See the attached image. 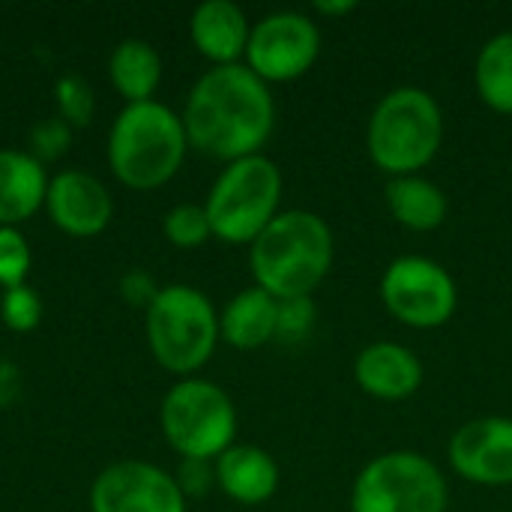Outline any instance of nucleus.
Listing matches in <instances>:
<instances>
[{
    "label": "nucleus",
    "mask_w": 512,
    "mask_h": 512,
    "mask_svg": "<svg viewBox=\"0 0 512 512\" xmlns=\"http://www.w3.org/2000/svg\"><path fill=\"white\" fill-rule=\"evenodd\" d=\"M162 231L177 249H198L213 237L204 204H177L165 213Z\"/></svg>",
    "instance_id": "nucleus-22"
},
{
    "label": "nucleus",
    "mask_w": 512,
    "mask_h": 512,
    "mask_svg": "<svg viewBox=\"0 0 512 512\" xmlns=\"http://www.w3.org/2000/svg\"><path fill=\"white\" fill-rule=\"evenodd\" d=\"M159 291H162V288L156 285V279H153L147 270H129V273L120 279V294L126 297V303L144 306V312H147V306L156 300Z\"/></svg>",
    "instance_id": "nucleus-29"
},
{
    "label": "nucleus",
    "mask_w": 512,
    "mask_h": 512,
    "mask_svg": "<svg viewBox=\"0 0 512 512\" xmlns=\"http://www.w3.org/2000/svg\"><path fill=\"white\" fill-rule=\"evenodd\" d=\"M354 381L372 399L402 402L420 390L423 363L399 342H372L354 360Z\"/></svg>",
    "instance_id": "nucleus-14"
},
{
    "label": "nucleus",
    "mask_w": 512,
    "mask_h": 512,
    "mask_svg": "<svg viewBox=\"0 0 512 512\" xmlns=\"http://www.w3.org/2000/svg\"><path fill=\"white\" fill-rule=\"evenodd\" d=\"M57 111L69 126H84L90 123L96 111V96L90 84L78 75H63L57 81Z\"/></svg>",
    "instance_id": "nucleus-26"
},
{
    "label": "nucleus",
    "mask_w": 512,
    "mask_h": 512,
    "mask_svg": "<svg viewBox=\"0 0 512 512\" xmlns=\"http://www.w3.org/2000/svg\"><path fill=\"white\" fill-rule=\"evenodd\" d=\"M159 426L183 459L216 462L237 438V408L231 396L207 378L177 381L159 408Z\"/></svg>",
    "instance_id": "nucleus-7"
},
{
    "label": "nucleus",
    "mask_w": 512,
    "mask_h": 512,
    "mask_svg": "<svg viewBox=\"0 0 512 512\" xmlns=\"http://www.w3.org/2000/svg\"><path fill=\"white\" fill-rule=\"evenodd\" d=\"M252 24L246 12L231 0H204L192 9L189 36L201 57L213 66H231L246 57Z\"/></svg>",
    "instance_id": "nucleus-15"
},
{
    "label": "nucleus",
    "mask_w": 512,
    "mask_h": 512,
    "mask_svg": "<svg viewBox=\"0 0 512 512\" xmlns=\"http://www.w3.org/2000/svg\"><path fill=\"white\" fill-rule=\"evenodd\" d=\"M447 501L441 468L414 450L375 456L351 489V512H447Z\"/></svg>",
    "instance_id": "nucleus-8"
},
{
    "label": "nucleus",
    "mask_w": 512,
    "mask_h": 512,
    "mask_svg": "<svg viewBox=\"0 0 512 512\" xmlns=\"http://www.w3.org/2000/svg\"><path fill=\"white\" fill-rule=\"evenodd\" d=\"M357 9V0H315V12L336 18V15H348Z\"/></svg>",
    "instance_id": "nucleus-30"
},
{
    "label": "nucleus",
    "mask_w": 512,
    "mask_h": 512,
    "mask_svg": "<svg viewBox=\"0 0 512 512\" xmlns=\"http://www.w3.org/2000/svg\"><path fill=\"white\" fill-rule=\"evenodd\" d=\"M72 141V126L57 114V117H48V120H39L30 132V144H33V156L39 162H48V159H60L66 153Z\"/></svg>",
    "instance_id": "nucleus-27"
},
{
    "label": "nucleus",
    "mask_w": 512,
    "mask_h": 512,
    "mask_svg": "<svg viewBox=\"0 0 512 512\" xmlns=\"http://www.w3.org/2000/svg\"><path fill=\"white\" fill-rule=\"evenodd\" d=\"M144 330L156 363L183 378H195L222 339L219 312L192 285H165L144 312Z\"/></svg>",
    "instance_id": "nucleus-5"
},
{
    "label": "nucleus",
    "mask_w": 512,
    "mask_h": 512,
    "mask_svg": "<svg viewBox=\"0 0 512 512\" xmlns=\"http://www.w3.org/2000/svg\"><path fill=\"white\" fill-rule=\"evenodd\" d=\"M216 486L243 507L267 504L279 489L276 459L255 444H234L216 462Z\"/></svg>",
    "instance_id": "nucleus-16"
},
{
    "label": "nucleus",
    "mask_w": 512,
    "mask_h": 512,
    "mask_svg": "<svg viewBox=\"0 0 512 512\" xmlns=\"http://www.w3.org/2000/svg\"><path fill=\"white\" fill-rule=\"evenodd\" d=\"M48 177L42 162L24 150H0V228H18L45 207Z\"/></svg>",
    "instance_id": "nucleus-17"
},
{
    "label": "nucleus",
    "mask_w": 512,
    "mask_h": 512,
    "mask_svg": "<svg viewBox=\"0 0 512 512\" xmlns=\"http://www.w3.org/2000/svg\"><path fill=\"white\" fill-rule=\"evenodd\" d=\"M189 147L228 162L258 156L273 135L276 102L270 84L246 63L213 66L189 90L183 108Z\"/></svg>",
    "instance_id": "nucleus-1"
},
{
    "label": "nucleus",
    "mask_w": 512,
    "mask_h": 512,
    "mask_svg": "<svg viewBox=\"0 0 512 512\" xmlns=\"http://www.w3.org/2000/svg\"><path fill=\"white\" fill-rule=\"evenodd\" d=\"M186 150L183 117L156 99L126 105L108 132V168L138 192L165 186L180 171Z\"/></svg>",
    "instance_id": "nucleus-3"
},
{
    "label": "nucleus",
    "mask_w": 512,
    "mask_h": 512,
    "mask_svg": "<svg viewBox=\"0 0 512 512\" xmlns=\"http://www.w3.org/2000/svg\"><path fill=\"white\" fill-rule=\"evenodd\" d=\"M474 84L492 111L512 114V30L495 33L480 48L474 63Z\"/></svg>",
    "instance_id": "nucleus-21"
},
{
    "label": "nucleus",
    "mask_w": 512,
    "mask_h": 512,
    "mask_svg": "<svg viewBox=\"0 0 512 512\" xmlns=\"http://www.w3.org/2000/svg\"><path fill=\"white\" fill-rule=\"evenodd\" d=\"M282 171L264 153L228 162L213 180L204 210L213 237L231 246H252L282 213Z\"/></svg>",
    "instance_id": "nucleus-6"
},
{
    "label": "nucleus",
    "mask_w": 512,
    "mask_h": 512,
    "mask_svg": "<svg viewBox=\"0 0 512 512\" xmlns=\"http://www.w3.org/2000/svg\"><path fill=\"white\" fill-rule=\"evenodd\" d=\"M333 231L312 210H282L249 246V270L276 300L312 297L333 267Z\"/></svg>",
    "instance_id": "nucleus-2"
},
{
    "label": "nucleus",
    "mask_w": 512,
    "mask_h": 512,
    "mask_svg": "<svg viewBox=\"0 0 512 512\" xmlns=\"http://www.w3.org/2000/svg\"><path fill=\"white\" fill-rule=\"evenodd\" d=\"M381 303L405 327H444L459 306L456 279L444 264L426 255H402L381 276Z\"/></svg>",
    "instance_id": "nucleus-9"
},
{
    "label": "nucleus",
    "mask_w": 512,
    "mask_h": 512,
    "mask_svg": "<svg viewBox=\"0 0 512 512\" xmlns=\"http://www.w3.org/2000/svg\"><path fill=\"white\" fill-rule=\"evenodd\" d=\"M108 75L126 105L150 102L162 81V57L147 39H123L108 60Z\"/></svg>",
    "instance_id": "nucleus-20"
},
{
    "label": "nucleus",
    "mask_w": 512,
    "mask_h": 512,
    "mask_svg": "<svg viewBox=\"0 0 512 512\" xmlns=\"http://www.w3.org/2000/svg\"><path fill=\"white\" fill-rule=\"evenodd\" d=\"M444 144V114L438 99L414 84L396 87L375 105L366 126L372 162L390 177L420 174Z\"/></svg>",
    "instance_id": "nucleus-4"
},
{
    "label": "nucleus",
    "mask_w": 512,
    "mask_h": 512,
    "mask_svg": "<svg viewBox=\"0 0 512 512\" xmlns=\"http://www.w3.org/2000/svg\"><path fill=\"white\" fill-rule=\"evenodd\" d=\"M276 312V297H270L258 285L246 288L219 312V336L237 351H255L276 339Z\"/></svg>",
    "instance_id": "nucleus-18"
},
{
    "label": "nucleus",
    "mask_w": 512,
    "mask_h": 512,
    "mask_svg": "<svg viewBox=\"0 0 512 512\" xmlns=\"http://www.w3.org/2000/svg\"><path fill=\"white\" fill-rule=\"evenodd\" d=\"M450 465L474 486H512V420L480 417L456 429L450 438Z\"/></svg>",
    "instance_id": "nucleus-12"
},
{
    "label": "nucleus",
    "mask_w": 512,
    "mask_h": 512,
    "mask_svg": "<svg viewBox=\"0 0 512 512\" xmlns=\"http://www.w3.org/2000/svg\"><path fill=\"white\" fill-rule=\"evenodd\" d=\"M90 512H186V495L159 465L126 459L93 480Z\"/></svg>",
    "instance_id": "nucleus-11"
},
{
    "label": "nucleus",
    "mask_w": 512,
    "mask_h": 512,
    "mask_svg": "<svg viewBox=\"0 0 512 512\" xmlns=\"http://www.w3.org/2000/svg\"><path fill=\"white\" fill-rule=\"evenodd\" d=\"M321 57V30L303 12H270L252 24L246 66L267 84L303 78Z\"/></svg>",
    "instance_id": "nucleus-10"
},
{
    "label": "nucleus",
    "mask_w": 512,
    "mask_h": 512,
    "mask_svg": "<svg viewBox=\"0 0 512 512\" xmlns=\"http://www.w3.org/2000/svg\"><path fill=\"white\" fill-rule=\"evenodd\" d=\"M33 255L18 228H0V288L24 285Z\"/></svg>",
    "instance_id": "nucleus-25"
},
{
    "label": "nucleus",
    "mask_w": 512,
    "mask_h": 512,
    "mask_svg": "<svg viewBox=\"0 0 512 512\" xmlns=\"http://www.w3.org/2000/svg\"><path fill=\"white\" fill-rule=\"evenodd\" d=\"M45 210L51 222L69 237H96L114 216V198L108 186L81 168H66L48 180Z\"/></svg>",
    "instance_id": "nucleus-13"
},
{
    "label": "nucleus",
    "mask_w": 512,
    "mask_h": 512,
    "mask_svg": "<svg viewBox=\"0 0 512 512\" xmlns=\"http://www.w3.org/2000/svg\"><path fill=\"white\" fill-rule=\"evenodd\" d=\"M174 480H177L180 492L186 495V501L204 498L216 486V468H213V462H204V459H183Z\"/></svg>",
    "instance_id": "nucleus-28"
},
{
    "label": "nucleus",
    "mask_w": 512,
    "mask_h": 512,
    "mask_svg": "<svg viewBox=\"0 0 512 512\" xmlns=\"http://www.w3.org/2000/svg\"><path fill=\"white\" fill-rule=\"evenodd\" d=\"M384 198H387L393 219L408 231L426 234V231L441 228L447 219V195L441 192L438 183H432L420 174L390 177Z\"/></svg>",
    "instance_id": "nucleus-19"
},
{
    "label": "nucleus",
    "mask_w": 512,
    "mask_h": 512,
    "mask_svg": "<svg viewBox=\"0 0 512 512\" xmlns=\"http://www.w3.org/2000/svg\"><path fill=\"white\" fill-rule=\"evenodd\" d=\"M315 324H318V306L312 297L279 300V312H276V339L279 342H303L312 336Z\"/></svg>",
    "instance_id": "nucleus-24"
},
{
    "label": "nucleus",
    "mask_w": 512,
    "mask_h": 512,
    "mask_svg": "<svg viewBox=\"0 0 512 512\" xmlns=\"http://www.w3.org/2000/svg\"><path fill=\"white\" fill-rule=\"evenodd\" d=\"M0 318L15 333H30L42 321V297L24 282L15 288H3L0 294Z\"/></svg>",
    "instance_id": "nucleus-23"
}]
</instances>
